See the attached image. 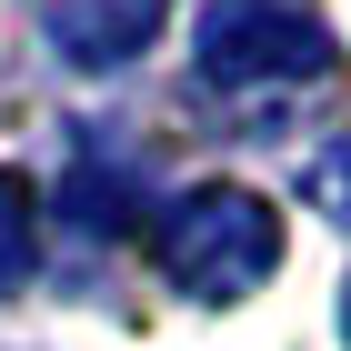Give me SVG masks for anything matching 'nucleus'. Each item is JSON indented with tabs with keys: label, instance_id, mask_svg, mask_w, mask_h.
<instances>
[{
	"label": "nucleus",
	"instance_id": "nucleus-1",
	"mask_svg": "<svg viewBox=\"0 0 351 351\" xmlns=\"http://www.w3.org/2000/svg\"><path fill=\"white\" fill-rule=\"evenodd\" d=\"M151 261L191 301H251L281 271V211L261 191H241V181H201L151 221Z\"/></svg>",
	"mask_w": 351,
	"mask_h": 351
},
{
	"label": "nucleus",
	"instance_id": "nucleus-2",
	"mask_svg": "<svg viewBox=\"0 0 351 351\" xmlns=\"http://www.w3.org/2000/svg\"><path fill=\"white\" fill-rule=\"evenodd\" d=\"M341 40H331L301 0H211L201 21V81L231 101H281V90H322Z\"/></svg>",
	"mask_w": 351,
	"mask_h": 351
},
{
	"label": "nucleus",
	"instance_id": "nucleus-3",
	"mask_svg": "<svg viewBox=\"0 0 351 351\" xmlns=\"http://www.w3.org/2000/svg\"><path fill=\"white\" fill-rule=\"evenodd\" d=\"M161 10L171 0H60L51 40H60V60H81V71H121V60L161 30Z\"/></svg>",
	"mask_w": 351,
	"mask_h": 351
},
{
	"label": "nucleus",
	"instance_id": "nucleus-4",
	"mask_svg": "<svg viewBox=\"0 0 351 351\" xmlns=\"http://www.w3.org/2000/svg\"><path fill=\"white\" fill-rule=\"evenodd\" d=\"M131 211H141V161H101V141H81V171L60 181V221L90 231V241H110Z\"/></svg>",
	"mask_w": 351,
	"mask_h": 351
},
{
	"label": "nucleus",
	"instance_id": "nucleus-5",
	"mask_svg": "<svg viewBox=\"0 0 351 351\" xmlns=\"http://www.w3.org/2000/svg\"><path fill=\"white\" fill-rule=\"evenodd\" d=\"M30 271H40V211H30L21 171H0V301H21Z\"/></svg>",
	"mask_w": 351,
	"mask_h": 351
},
{
	"label": "nucleus",
	"instance_id": "nucleus-6",
	"mask_svg": "<svg viewBox=\"0 0 351 351\" xmlns=\"http://www.w3.org/2000/svg\"><path fill=\"white\" fill-rule=\"evenodd\" d=\"M301 201H311V211H331V221H351V131L322 141V151L301 161Z\"/></svg>",
	"mask_w": 351,
	"mask_h": 351
},
{
	"label": "nucleus",
	"instance_id": "nucleus-7",
	"mask_svg": "<svg viewBox=\"0 0 351 351\" xmlns=\"http://www.w3.org/2000/svg\"><path fill=\"white\" fill-rule=\"evenodd\" d=\"M341 331H351V291H341Z\"/></svg>",
	"mask_w": 351,
	"mask_h": 351
}]
</instances>
